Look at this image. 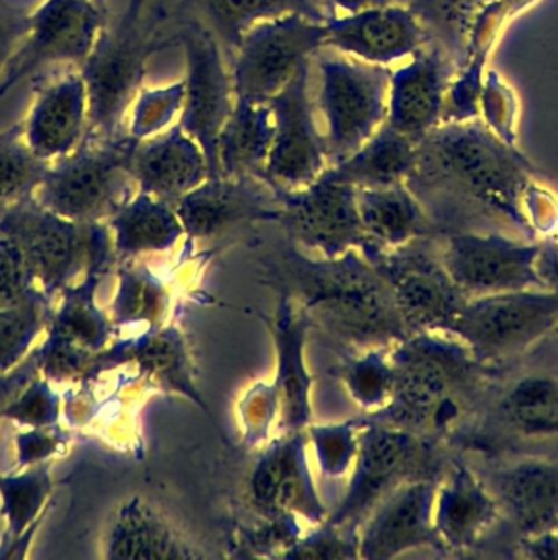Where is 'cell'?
I'll return each instance as SVG.
<instances>
[{"label":"cell","mask_w":558,"mask_h":560,"mask_svg":"<svg viewBox=\"0 0 558 560\" xmlns=\"http://www.w3.org/2000/svg\"><path fill=\"white\" fill-rule=\"evenodd\" d=\"M535 166L519 147L496 137L483 120L445 122L416 149L406 185L440 235L502 232L538 241L527 211Z\"/></svg>","instance_id":"6da1fadb"},{"label":"cell","mask_w":558,"mask_h":560,"mask_svg":"<svg viewBox=\"0 0 558 560\" xmlns=\"http://www.w3.org/2000/svg\"><path fill=\"white\" fill-rule=\"evenodd\" d=\"M263 273L266 283L294 298L311 323L341 342L374 349L409 337L390 284L360 250L309 258L292 244Z\"/></svg>","instance_id":"7a4b0ae2"},{"label":"cell","mask_w":558,"mask_h":560,"mask_svg":"<svg viewBox=\"0 0 558 560\" xmlns=\"http://www.w3.org/2000/svg\"><path fill=\"white\" fill-rule=\"evenodd\" d=\"M394 389L390 402L368 418L452 444L469 424L491 370L449 332H420L390 350Z\"/></svg>","instance_id":"3957f363"},{"label":"cell","mask_w":558,"mask_h":560,"mask_svg":"<svg viewBox=\"0 0 558 560\" xmlns=\"http://www.w3.org/2000/svg\"><path fill=\"white\" fill-rule=\"evenodd\" d=\"M450 448L486 458H558V336L489 373L469 424Z\"/></svg>","instance_id":"277c9868"},{"label":"cell","mask_w":558,"mask_h":560,"mask_svg":"<svg viewBox=\"0 0 558 560\" xmlns=\"http://www.w3.org/2000/svg\"><path fill=\"white\" fill-rule=\"evenodd\" d=\"M170 19L166 5L156 0H128L117 21L105 22L79 67L88 90V133H124L125 116L140 94L148 61L179 45L176 31H166Z\"/></svg>","instance_id":"5b68a950"},{"label":"cell","mask_w":558,"mask_h":560,"mask_svg":"<svg viewBox=\"0 0 558 560\" xmlns=\"http://www.w3.org/2000/svg\"><path fill=\"white\" fill-rule=\"evenodd\" d=\"M138 143L128 132L114 137L85 132L71 153L49 163L36 199L71 221H108L138 189L133 176Z\"/></svg>","instance_id":"8992f818"},{"label":"cell","mask_w":558,"mask_h":560,"mask_svg":"<svg viewBox=\"0 0 558 560\" xmlns=\"http://www.w3.org/2000/svg\"><path fill=\"white\" fill-rule=\"evenodd\" d=\"M453 454L442 442L370 418L361 419L350 483L325 523L360 529L374 506L400 485L442 480Z\"/></svg>","instance_id":"52a82bcc"},{"label":"cell","mask_w":558,"mask_h":560,"mask_svg":"<svg viewBox=\"0 0 558 560\" xmlns=\"http://www.w3.org/2000/svg\"><path fill=\"white\" fill-rule=\"evenodd\" d=\"M0 235L22 248L36 281L51 298L81 271L108 270L115 255L107 224L61 218L43 208L35 196L0 214Z\"/></svg>","instance_id":"ba28073f"},{"label":"cell","mask_w":558,"mask_h":560,"mask_svg":"<svg viewBox=\"0 0 558 560\" xmlns=\"http://www.w3.org/2000/svg\"><path fill=\"white\" fill-rule=\"evenodd\" d=\"M465 458L495 498L499 513L478 557L514 559L519 542L558 526V458Z\"/></svg>","instance_id":"9c48e42d"},{"label":"cell","mask_w":558,"mask_h":560,"mask_svg":"<svg viewBox=\"0 0 558 560\" xmlns=\"http://www.w3.org/2000/svg\"><path fill=\"white\" fill-rule=\"evenodd\" d=\"M557 326L558 294L527 290L466 301L449 334L483 366L496 370L524 355Z\"/></svg>","instance_id":"30bf717a"},{"label":"cell","mask_w":558,"mask_h":560,"mask_svg":"<svg viewBox=\"0 0 558 560\" xmlns=\"http://www.w3.org/2000/svg\"><path fill=\"white\" fill-rule=\"evenodd\" d=\"M440 245L442 235L396 248L373 244L363 254L390 284L409 336L449 332L466 303L443 265Z\"/></svg>","instance_id":"8fae6325"},{"label":"cell","mask_w":558,"mask_h":560,"mask_svg":"<svg viewBox=\"0 0 558 560\" xmlns=\"http://www.w3.org/2000/svg\"><path fill=\"white\" fill-rule=\"evenodd\" d=\"M318 107L325 119L328 166L357 152L383 126L391 70L351 58L322 55Z\"/></svg>","instance_id":"7c38bea8"},{"label":"cell","mask_w":558,"mask_h":560,"mask_svg":"<svg viewBox=\"0 0 558 560\" xmlns=\"http://www.w3.org/2000/svg\"><path fill=\"white\" fill-rule=\"evenodd\" d=\"M174 19L187 68L179 126L202 149L210 178H219V137L235 106L232 74L219 40L202 22Z\"/></svg>","instance_id":"4fadbf2b"},{"label":"cell","mask_w":558,"mask_h":560,"mask_svg":"<svg viewBox=\"0 0 558 560\" xmlns=\"http://www.w3.org/2000/svg\"><path fill=\"white\" fill-rule=\"evenodd\" d=\"M322 48L325 24L299 14L259 22L246 32L229 60L235 100L268 104L299 65Z\"/></svg>","instance_id":"5bb4252c"},{"label":"cell","mask_w":558,"mask_h":560,"mask_svg":"<svg viewBox=\"0 0 558 560\" xmlns=\"http://www.w3.org/2000/svg\"><path fill=\"white\" fill-rule=\"evenodd\" d=\"M440 255L466 301L545 290L537 271L538 241L502 232H452L442 235Z\"/></svg>","instance_id":"9a60e30c"},{"label":"cell","mask_w":558,"mask_h":560,"mask_svg":"<svg viewBox=\"0 0 558 560\" xmlns=\"http://www.w3.org/2000/svg\"><path fill=\"white\" fill-rule=\"evenodd\" d=\"M105 25L98 0H45L30 15V28L0 77V100L51 65L81 67Z\"/></svg>","instance_id":"2e32d148"},{"label":"cell","mask_w":558,"mask_h":560,"mask_svg":"<svg viewBox=\"0 0 558 560\" xmlns=\"http://www.w3.org/2000/svg\"><path fill=\"white\" fill-rule=\"evenodd\" d=\"M311 60L302 61L288 83L268 101L275 137L265 179L276 191L305 188L328 168L325 137L315 124Z\"/></svg>","instance_id":"e0dca14e"},{"label":"cell","mask_w":558,"mask_h":560,"mask_svg":"<svg viewBox=\"0 0 558 560\" xmlns=\"http://www.w3.org/2000/svg\"><path fill=\"white\" fill-rule=\"evenodd\" d=\"M281 201L279 224L294 245L335 258L348 250L361 254L373 245L358 212L357 188L318 178L295 191H276Z\"/></svg>","instance_id":"ac0fdd59"},{"label":"cell","mask_w":558,"mask_h":560,"mask_svg":"<svg viewBox=\"0 0 558 560\" xmlns=\"http://www.w3.org/2000/svg\"><path fill=\"white\" fill-rule=\"evenodd\" d=\"M253 508L261 517L294 516L309 524L327 521L307 460V434L286 432L265 448L248 480Z\"/></svg>","instance_id":"d6986e66"},{"label":"cell","mask_w":558,"mask_h":560,"mask_svg":"<svg viewBox=\"0 0 558 560\" xmlns=\"http://www.w3.org/2000/svg\"><path fill=\"white\" fill-rule=\"evenodd\" d=\"M174 208L190 241L217 237L249 222H278L282 212L276 189L256 176L206 179Z\"/></svg>","instance_id":"ffe728a7"},{"label":"cell","mask_w":558,"mask_h":560,"mask_svg":"<svg viewBox=\"0 0 558 560\" xmlns=\"http://www.w3.org/2000/svg\"><path fill=\"white\" fill-rule=\"evenodd\" d=\"M439 483L440 480L407 481L386 494L358 529L360 559H396L417 549L443 556L433 527Z\"/></svg>","instance_id":"44dd1931"},{"label":"cell","mask_w":558,"mask_h":560,"mask_svg":"<svg viewBox=\"0 0 558 560\" xmlns=\"http://www.w3.org/2000/svg\"><path fill=\"white\" fill-rule=\"evenodd\" d=\"M495 498L465 455L455 452L437 488L433 527L446 557H478L498 524Z\"/></svg>","instance_id":"7402d4cb"},{"label":"cell","mask_w":558,"mask_h":560,"mask_svg":"<svg viewBox=\"0 0 558 560\" xmlns=\"http://www.w3.org/2000/svg\"><path fill=\"white\" fill-rule=\"evenodd\" d=\"M456 67L435 42H427L409 63L391 71L386 126L419 143L442 124L446 91Z\"/></svg>","instance_id":"603a6c76"},{"label":"cell","mask_w":558,"mask_h":560,"mask_svg":"<svg viewBox=\"0 0 558 560\" xmlns=\"http://www.w3.org/2000/svg\"><path fill=\"white\" fill-rule=\"evenodd\" d=\"M427 42L419 19L394 2L325 22V48L380 67L412 57Z\"/></svg>","instance_id":"cb8c5ba5"},{"label":"cell","mask_w":558,"mask_h":560,"mask_svg":"<svg viewBox=\"0 0 558 560\" xmlns=\"http://www.w3.org/2000/svg\"><path fill=\"white\" fill-rule=\"evenodd\" d=\"M89 101L84 78L66 71L43 84L23 120L32 152L46 163L71 153L88 132Z\"/></svg>","instance_id":"d4e9b609"},{"label":"cell","mask_w":558,"mask_h":560,"mask_svg":"<svg viewBox=\"0 0 558 560\" xmlns=\"http://www.w3.org/2000/svg\"><path fill=\"white\" fill-rule=\"evenodd\" d=\"M133 176L138 191L176 205L209 179L210 172L199 143L176 124L138 143Z\"/></svg>","instance_id":"484cf974"},{"label":"cell","mask_w":558,"mask_h":560,"mask_svg":"<svg viewBox=\"0 0 558 560\" xmlns=\"http://www.w3.org/2000/svg\"><path fill=\"white\" fill-rule=\"evenodd\" d=\"M105 559H206L204 550L187 537L163 511L140 497L118 508L104 540Z\"/></svg>","instance_id":"4316f807"},{"label":"cell","mask_w":558,"mask_h":560,"mask_svg":"<svg viewBox=\"0 0 558 560\" xmlns=\"http://www.w3.org/2000/svg\"><path fill=\"white\" fill-rule=\"evenodd\" d=\"M278 294V310L269 327L278 355L275 382L281 399L282 434H286L305 431L311 425L312 376L304 360L305 332L311 320L294 298L281 290Z\"/></svg>","instance_id":"83f0119b"},{"label":"cell","mask_w":558,"mask_h":560,"mask_svg":"<svg viewBox=\"0 0 558 560\" xmlns=\"http://www.w3.org/2000/svg\"><path fill=\"white\" fill-rule=\"evenodd\" d=\"M120 363H135L141 375L186 396L207 411L206 401L194 382L186 340L177 327H153L137 339L124 340L102 350L97 355L95 375Z\"/></svg>","instance_id":"f1b7e54d"},{"label":"cell","mask_w":558,"mask_h":560,"mask_svg":"<svg viewBox=\"0 0 558 560\" xmlns=\"http://www.w3.org/2000/svg\"><path fill=\"white\" fill-rule=\"evenodd\" d=\"M357 198L364 234L377 247L396 248L440 235L406 183L390 188L357 189Z\"/></svg>","instance_id":"f546056e"},{"label":"cell","mask_w":558,"mask_h":560,"mask_svg":"<svg viewBox=\"0 0 558 560\" xmlns=\"http://www.w3.org/2000/svg\"><path fill=\"white\" fill-rule=\"evenodd\" d=\"M417 143L383 124L357 152L328 166L322 178L345 183L357 189L403 185L416 163Z\"/></svg>","instance_id":"4dcf8cb0"},{"label":"cell","mask_w":558,"mask_h":560,"mask_svg":"<svg viewBox=\"0 0 558 560\" xmlns=\"http://www.w3.org/2000/svg\"><path fill=\"white\" fill-rule=\"evenodd\" d=\"M114 232V252L121 260L161 254L176 247L184 235L171 202L138 191L107 221Z\"/></svg>","instance_id":"1f68e13d"},{"label":"cell","mask_w":558,"mask_h":560,"mask_svg":"<svg viewBox=\"0 0 558 560\" xmlns=\"http://www.w3.org/2000/svg\"><path fill=\"white\" fill-rule=\"evenodd\" d=\"M272 137L275 124L268 104L235 100L219 137L220 175L265 179Z\"/></svg>","instance_id":"d6a6232c"},{"label":"cell","mask_w":558,"mask_h":560,"mask_svg":"<svg viewBox=\"0 0 558 560\" xmlns=\"http://www.w3.org/2000/svg\"><path fill=\"white\" fill-rule=\"evenodd\" d=\"M288 14H295L289 0H179L173 15L202 22L216 35L229 63L249 28Z\"/></svg>","instance_id":"836d02e7"},{"label":"cell","mask_w":558,"mask_h":560,"mask_svg":"<svg viewBox=\"0 0 558 560\" xmlns=\"http://www.w3.org/2000/svg\"><path fill=\"white\" fill-rule=\"evenodd\" d=\"M102 268L85 271L84 281L78 287H66L62 304L53 314L48 326V339L56 342L81 347L89 352L98 353L105 349L112 336L111 320L95 304V290L104 278Z\"/></svg>","instance_id":"e575fe53"},{"label":"cell","mask_w":558,"mask_h":560,"mask_svg":"<svg viewBox=\"0 0 558 560\" xmlns=\"http://www.w3.org/2000/svg\"><path fill=\"white\" fill-rule=\"evenodd\" d=\"M409 9L429 34L430 40L443 48L456 71L463 67L469 35L479 12L491 0H391Z\"/></svg>","instance_id":"d590c367"},{"label":"cell","mask_w":558,"mask_h":560,"mask_svg":"<svg viewBox=\"0 0 558 560\" xmlns=\"http://www.w3.org/2000/svg\"><path fill=\"white\" fill-rule=\"evenodd\" d=\"M170 303L163 281L144 265L125 260L118 268V288L112 303V323L115 327L147 324L160 327Z\"/></svg>","instance_id":"8d00e7d4"},{"label":"cell","mask_w":558,"mask_h":560,"mask_svg":"<svg viewBox=\"0 0 558 560\" xmlns=\"http://www.w3.org/2000/svg\"><path fill=\"white\" fill-rule=\"evenodd\" d=\"M49 163L39 160L25 139L23 122L0 132V214L35 196Z\"/></svg>","instance_id":"74e56055"},{"label":"cell","mask_w":558,"mask_h":560,"mask_svg":"<svg viewBox=\"0 0 558 560\" xmlns=\"http://www.w3.org/2000/svg\"><path fill=\"white\" fill-rule=\"evenodd\" d=\"M51 475L46 462L32 465L22 475H0V513L7 521V530L0 544L13 542L35 523L45 506L46 498L51 493Z\"/></svg>","instance_id":"f35d334b"},{"label":"cell","mask_w":558,"mask_h":560,"mask_svg":"<svg viewBox=\"0 0 558 560\" xmlns=\"http://www.w3.org/2000/svg\"><path fill=\"white\" fill-rule=\"evenodd\" d=\"M53 298L35 290L16 306L0 310V375L20 363L33 340L49 326Z\"/></svg>","instance_id":"ab89813d"},{"label":"cell","mask_w":558,"mask_h":560,"mask_svg":"<svg viewBox=\"0 0 558 560\" xmlns=\"http://www.w3.org/2000/svg\"><path fill=\"white\" fill-rule=\"evenodd\" d=\"M338 376L350 398L367 411H380L393 396L394 372L387 347L341 360Z\"/></svg>","instance_id":"60d3db41"},{"label":"cell","mask_w":558,"mask_h":560,"mask_svg":"<svg viewBox=\"0 0 558 560\" xmlns=\"http://www.w3.org/2000/svg\"><path fill=\"white\" fill-rule=\"evenodd\" d=\"M360 428L361 419H354L341 424L309 425L305 429L325 477L340 478L351 470L357 458Z\"/></svg>","instance_id":"b9f144b4"},{"label":"cell","mask_w":558,"mask_h":560,"mask_svg":"<svg viewBox=\"0 0 558 560\" xmlns=\"http://www.w3.org/2000/svg\"><path fill=\"white\" fill-rule=\"evenodd\" d=\"M521 103L514 88L496 70L486 71L479 97V119L496 137L511 147H519L518 127Z\"/></svg>","instance_id":"7bdbcfd3"},{"label":"cell","mask_w":558,"mask_h":560,"mask_svg":"<svg viewBox=\"0 0 558 560\" xmlns=\"http://www.w3.org/2000/svg\"><path fill=\"white\" fill-rule=\"evenodd\" d=\"M184 106V81L156 90H141L133 103L128 133L137 140L150 139L170 129Z\"/></svg>","instance_id":"ee69618b"},{"label":"cell","mask_w":558,"mask_h":560,"mask_svg":"<svg viewBox=\"0 0 558 560\" xmlns=\"http://www.w3.org/2000/svg\"><path fill=\"white\" fill-rule=\"evenodd\" d=\"M538 0H491L476 18L469 35L466 61L478 60L488 67L489 57L498 47L504 32L519 15L534 8ZM463 63V65H465Z\"/></svg>","instance_id":"f6af8a7d"},{"label":"cell","mask_w":558,"mask_h":560,"mask_svg":"<svg viewBox=\"0 0 558 560\" xmlns=\"http://www.w3.org/2000/svg\"><path fill=\"white\" fill-rule=\"evenodd\" d=\"M284 559H360V534L357 527L318 524L314 533L299 537Z\"/></svg>","instance_id":"bcb514c9"},{"label":"cell","mask_w":558,"mask_h":560,"mask_svg":"<svg viewBox=\"0 0 558 560\" xmlns=\"http://www.w3.org/2000/svg\"><path fill=\"white\" fill-rule=\"evenodd\" d=\"M0 416L28 428H48L59 418V396L48 385V380H33Z\"/></svg>","instance_id":"7dc6e473"},{"label":"cell","mask_w":558,"mask_h":560,"mask_svg":"<svg viewBox=\"0 0 558 560\" xmlns=\"http://www.w3.org/2000/svg\"><path fill=\"white\" fill-rule=\"evenodd\" d=\"M240 418L245 429L246 444H261L268 439L269 429L278 412H281V399L275 380L271 383H258L243 396L239 405Z\"/></svg>","instance_id":"c3c4849f"},{"label":"cell","mask_w":558,"mask_h":560,"mask_svg":"<svg viewBox=\"0 0 558 560\" xmlns=\"http://www.w3.org/2000/svg\"><path fill=\"white\" fill-rule=\"evenodd\" d=\"M36 277L22 248L0 235V310L16 306L30 296Z\"/></svg>","instance_id":"681fc988"},{"label":"cell","mask_w":558,"mask_h":560,"mask_svg":"<svg viewBox=\"0 0 558 560\" xmlns=\"http://www.w3.org/2000/svg\"><path fill=\"white\" fill-rule=\"evenodd\" d=\"M66 442H68V434L58 424L20 432L15 438L19 467L28 468L32 465L42 464L46 458L61 452Z\"/></svg>","instance_id":"f907efd6"},{"label":"cell","mask_w":558,"mask_h":560,"mask_svg":"<svg viewBox=\"0 0 558 560\" xmlns=\"http://www.w3.org/2000/svg\"><path fill=\"white\" fill-rule=\"evenodd\" d=\"M28 12L0 0V77L30 28Z\"/></svg>","instance_id":"816d5d0a"},{"label":"cell","mask_w":558,"mask_h":560,"mask_svg":"<svg viewBox=\"0 0 558 560\" xmlns=\"http://www.w3.org/2000/svg\"><path fill=\"white\" fill-rule=\"evenodd\" d=\"M537 271L545 290L558 294V228L538 241Z\"/></svg>","instance_id":"f5cc1de1"},{"label":"cell","mask_w":558,"mask_h":560,"mask_svg":"<svg viewBox=\"0 0 558 560\" xmlns=\"http://www.w3.org/2000/svg\"><path fill=\"white\" fill-rule=\"evenodd\" d=\"M514 559L558 560V526L519 542L514 550Z\"/></svg>","instance_id":"db71d44e"},{"label":"cell","mask_w":558,"mask_h":560,"mask_svg":"<svg viewBox=\"0 0 558 560\" xmlns=\"http://www.w3.org/2000/svg\"><path fill=\"white\" fill-rule=\"evenodd\" d=\"M45 513L39 514L38 520L19 537L10 544H0V559H23L26 556V549H28L30 542H32L33 534L38 529L39 523H42Z\"/></svg>","instance_id":"11a10c76"},{"label":"cell","mask_w":558,"mask_h":560,"mask_svg":"<svg viewBox=\"0 0 558 560\" xmlns=\"http://www.w3.org/2000/svg\"><path fill=\"white\" fill-rule=\"evenodd\" d=\"M321 2L332 15H335V11L354 14V12L363 11V9L390 4L391 0H321Z\"/></svg>","instance_id":"9f6ffc18"},{"label":"cell","mask_w":558,"mask_h":560,"mask_svg":"<svg viewBox=\"0 0 558 560\" xmlns=\"http://www.w3.org/2000/svg\"><path fill=\"white\" fill-rule=\"evenodd\" d=\"M98 2H102V4H105V0H98Z\"/></svg>","instance_id":"6f0895ef"},{"label":"cell","mask_w":558,"mask_h":560,"mask_svg":"<svg viewBox=\"0 0 558 560\" xmlns=\"http://www.w3.org/2000/svg\"><path fill=\"white\" fill-rule=\"evenodd\" d=\"M555 334H557V336H558V326H557V329H555Z\"/></svg>","instance_id":"680465c9"}]
</instances>
